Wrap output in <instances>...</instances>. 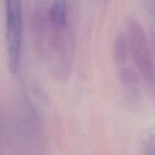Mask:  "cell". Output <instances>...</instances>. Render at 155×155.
<instances>
[{
    "label": "cell",
    "instance_id": "cell-1",
    "mask_svg": "<svg viewBox=\"0 0 155 155\" xmlns=\"http://www.w3.org/2000/svg\"><path fill=\"white\" fill-rule=\"evenodd\" d=\"M129 49L136 69L149 83L155 82V64L150 51L145 32L139 21L134 18L127 24Z\"/></svg>",
    "mask_w": 155,
    "mask_h": 155
},
{
    "label": "cell",
    "instance_id": "cell-2",
    "mask_svg": "<svg viewBox=\"0 0 155 155\" xmlns=\"http://www.w3.org/2000/svg\"><path fill=\"white\" fill-rule=\"evenodd\" d=\"M6 37L10 71L19 68L23 37V8L21 0H5Z\"/></svg>",
    "mask_w": 155,
    "mask_h": 155
},
{
    "label": "cell",
    "instance_id": "cell-3",
    "mask_svg": "<svg viewBox=\"0 0 155 155\" xmlns=\"http://www.w3.org/2000/svg\"><path fill=\"white\" fill-rule=\"evenodd\" d=\"M69 9L67 0H54L48 13L49 23L56 28L68 27Z\"/></svg>",
    "mask_w": 155,
    "mask_h": 155
},
{
    "label": "cell",
    "instance_id": "cell-4",
    "mask_svg": "<svg viewBox=\"0 0 155 155\" xmlns=\"http://www.w3.org/2000/svg\"><path fill=\"white\" fill-rule=\"evenodd\" d=\"M120 81L126 92V96L130 101H136L139 95V83L136 71L130 68H123L120 71Z\"/></svg>",
    "mask_w": 155,
    "mask_h": 155
},
{
    "label": "cell",
    "instance_id": "cell-5",
    "mask_svg": "<svg viewBox=\"0 0 155 155\" xmlns=\"http://www.w3.org/2000/svg\"><path fill=\"white\" fill-rule=\"evenodd\" d=\"M130 53L127 38L120 33L115 38L114 41L113 54L115 61L119 64H124L127 61Z\"/></svg>",
    "mask_w": 155,
    "mask_h": 155
},
{
    "label": "cell",
    "instance_id": "cell-6",
    "mask_svg": "<svg viewBox=\"0 0 155 155\" xmlns=\"http://www.w3.org/2000/svg\"><path fill=\"white\" fill-rule=\"evenodd\" d=\"M144 155H155V135L145 139L143 145Z\"/></svg>",
    "mask_w": 155,
    "mask_h": 155
}]
</instances>
